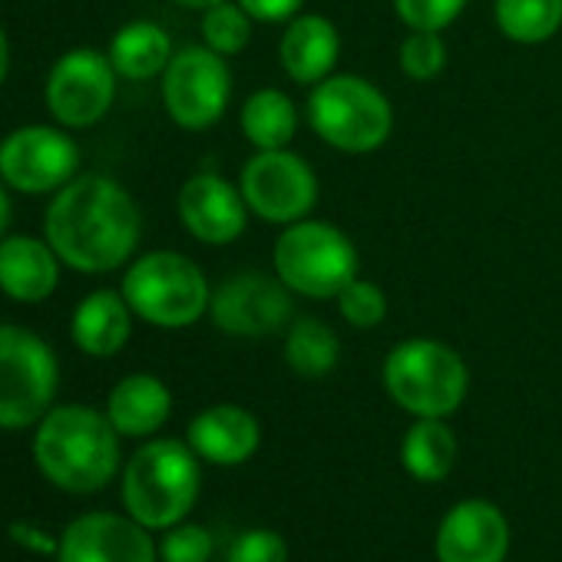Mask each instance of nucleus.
<instances>
[{
  "label": "nucleus",
  "instance_id": "nucleus-33",
  "mask_svg": "<svg viewBox=\"0 0 562 562\" xmlns=\"http://www.w3.org/2000/svg\"><path fill=\"white\" fill-rule=\"evenodd\" d=\"M305 0H238V8L258 24H289L299 18Z\"/></svg>",
  "mask_w": 562,
  "mask_h": 562
},
{
  "label": "nucleus",
  "instance_id": "nucleus-17",
  "mask_svg": "<svg viewBox=\"0 0 562 562\" xmlns=\"http://www.w3.org/2000/svg\"><path fill=\"white\" fill-rule=\"evenodd\" d=\"M60 281V255L34 235L0 238V292L21 305L47 302Z\"/></svg>",
  "mask_w": 562,
  "mask_h": 562
},
{
  "label": "nucleus",
  "instance_id": "nucleus-10",
  "mask_svg": "<svg viewBox=\"0 0 562 562\" xmlns=\"http://www.w3.org/2000/svg\"><path fill=\"white\" fill-rule=\"evenodd\" d=\"M232 100V70L222 54L209 47H186L172 54L162 74V103L176 126L209 130Z\"/></svg>",
  "mask_w": 562,
  "mask_h": 562
},
{
  "label": "nucleus",
  "instance_id": "nucleus-3",
  "mask_svg": "<svg viewBox=\"0 0 562 562\" xmlns=\"http://www.w3.org/2000/svg\"><path fill=\"white\" fill-rule=\"evenodd\" d=\"M199 453L182 440H153L133 453L123 473V503L146 529H169L189 516L199 496Z\"/></svg>",
  "mask_w": 562,
  "mask_h": 562
},
{
  "label": "nucleus",
  "instance_id": "nucleus-19",
  "mask_svg": "<svg viewBox=\"0 0 562 562\" xmlns=\"http://www.w3.org/2000/svg\"><path fill=\"white\" fill-rule=\"evenodd\" d=\"M338 57H341V34L322 14H299L295 21H289L278 44L281 70L295 83H308V87L328 80Z\"/></svg>",
  "mask_w": 562,
  "mask_h": 562
},
{
  "label": "nucleus",
  "instance_id": "nucleus-26",
  "mask_svg": "<svg viewBox=\"0 0 562 562\" xmlns=\"http://www.w3.org/2000/svg\"><path fill=\"white\" fill-rule=\"evenodd\" d=\"M493 14L513 44H542L562 27V0H496Z\"/></svg>",
  "mask_w": 562,
  "mask_h": 562
},
{
  "label": "nucleus",
  "instance_id": "nucleus-22",
  "mask_svg": "<svg viewBox=\"0 0 562 562\" xmlns=\"http://www.w3.org/2000/svg\"><path fill=\"white\" fill-rule=\"evenodd\" d=\"M169 60H172V41L153 21H133L120 27V34L110 44V64L123 80H153L166 74Z\"/></svg>",
  "mask_w": 562,
  "mask_h": 562
},
{
  "label": "nucleus",
  "instance_id": "nucleus-36",
  "mask_svg": "<svg viewBox=\"0 0 562 562\" xmlns=\"http://www.w3.org/2000/svg\"><path fill=\"white\" fill-rule=\"evenodd\" d=\"M182 8H192V11H209L212 4H222V0H176Z\"/></svg>",
  "mask_w": 562,
  "mask_h": 562
},
{
  "label": "nucleus",
  "instance_id": "nucleus-12",
  "mask_svg": "<svg viewBox=\"0 0 562 562\" xmlns=\"http://www.w3.org/2000/svg\"><path fill=\"white\" fill-rule=\"evenodd\" d=\"M116 77L110 54L90 47L64 54L47 77V106L54 120L70 130L100 123L116 100Z\"/></svg>",
  "mask_w": 562,
  "mask_h": 562
},
{
  "label": "nucleus",
  "instance_id": "nucleus-9",
  "mask_svg": "<svg viewBox=\"0 0 562 562\" xmlns=\"http://www.w3.org/2000/svg\"><path fill=\"white\" fill-rule=\"evenodd\" d=\"M238 189L248 212L271 225L308 218L318 205V176L292 149H258L245 162Z\"/></svg>",
  "mask_w": 562,
  "mask_h": 562
},
{
  "label": "nucleus",
  "instance_id": "nucleus-11",
  "mask_svg": "<svg viewBox=\"0 0 562 562\" xmlns=\"http://www.w3.org/2000/svg\"><path fill=\"white\" fill-rule=\"evenodd\" d=\"M292 289L261 271H238L212 292L209 315L232 338H265L292 325Z\"/></svg>",
  "mask_w": 562,
  "mask_h": 562
},
{
  "label": "nucleus",
  "instance_id": "nucleus-16",
  "mask_svg": "<svg viewBox=\"0 0 562 562\" xmlns=\"http://www.w3.org/2000/svg\"><path fill=\"white\" fill-rule=\"evenodd\" d=\"M179 218L205 245H228L245 232L248 205L241 189L215 172H195L179 189Z\"/></svg>",
  "mask_w": 562,
  "mask_h": 562
},
{
  "label": "nucleus",
  "instance_id": "nucleus-21",
  "mask_svg": "<svg viewBox=\"0 0 562 562\" xmlns=\"http://www.w3.org/2000/svg\"><path fill=\"white\" fill-rule=\"evenodd\" d=\"M169 414H172V394L153 374L123 378L106 404V417L123 437H149L169 420Z\"/></svg>",
  "mask_w": 562,
  "mask_h": 562
},
{
  "label": "nucleus",
  "instance_id": "nucleus-20",
  "mask_svg": "<svg viewBox=\"0 0 562 562\" xmlns=\"http://www.w3.org/2000/svg\"><path fill=\"white\" fill-rule=\"evenodd\" d=\"M133 331V308L123 292H93L87 295L70 322L74 345L90 358H113L123 351Z\"/></svg>",
  "mask_w": 562,
  "mask_h": 562
},
{
  "label": "nucleus",
  "instance_id": "nucleus-35",
  "mask_svg": "<svg viewBox=\"0 0 562 562\" xmlns=\"http://www.w3.org/2000/svg\"><path fill=\"white\" fill-rule=\"evenodd\" d=\"M8 182L0 179V235H4V228H8V218H11V199H8V189H4Z\"/></svg>",
  "mask_w": 562,
  "mask_h": 562
},
{
  "label": "nucleus",
  "instance_id": "nucleus-5",
  "mask_svg": "<svg viewBox=\"0 0 562 562\" xmlns=\"http://www.w3.org/2000/svg\"><path fill=\"white\" fill-rule=\"evenodd\" d=\"M274 274L285 281L295 295L325 302L338 299L348 281L358 278V248L355 241L331 222L299 218L278 235Z\"/></svg>",
  "mask_w": 562,
  "mask_h": 562
},
{
  "label": "nucleus",
  "instance_id": "nucleus-34",
  "mask_svg": "<svg viewBox=\"0 0 562 562\" xmlns=\"http://www.w3.org/2000/svg\"><path fill=\"white\" fill-rule=\"evenodd\" d=\"M8 67H11V47H8V34L0 27V83L8 77Z\"/></svg>",
  "mask_w": 562,
  "mask_h": 562
},
{
  "label": "nucleus",
  "instance_id": "nucleus-29",
  "mask_svg": "<svg viewBox=\"0 0 562 562\" xmlns=\"http://www.w3.org/2000/svg\"><path fill=\"white\" fill-rule=\"evenodd\" d=\"M335 302H338L341 318L348 325H355V328H378L387 318V295H384V289L374 285V281H364V278L348 281Z\"/></svg>",
  "mask_w": 562,
  "mask_h": 562
},
{
  "label": "nucleus",
  "instance_id": "nucleus-8",
  "mask_svg": "<svg viewBox=\"0 0 562 562\" xmlns=\"http://www.w3.org/2000/svg\"><path fill=\"white\" fill-rule=\"evenodd\" d=\"M57 394V358L27 328L0 325V427L21 430L47 417Z\"/></svg>",
  "mask_w": 562,
  "mask_h": 562
},
{
  "label": "nucleus",
  "instance_id": "nucleus-27",
  "mask_svg": "<svg viewBox=\"0 0 562 562\" xmlns=\"http://www.w3.org/2000/svg\"><path fill=\"white\" fill-rule=\"evenodd\" d=\"M251 18L238 8V0H222L202 14V41L222 57H235L251 41Z\"/></svg>",
  "mask_w": 562,
  "mask_h": 562
},
{
  "label": "nucleus",
  "instance_id": "nucleus-4",
  "mask_svg": "<svg viewBox=\"0 0 562 562\" xmlns=\"http://www.w3.org/2000/svg\"><path fill=\"white\" fill-rule=\"evenodd\" d=\"M384 387L414 417H450L470 387L463 358L434 338H411L384 358Z\"/></svg>",
  "mask_w": 562,
  "mask_h": 562
},
{
  "label": "nucleus",
  "instance_id": "nucleus-7",
  "mask_svg": "<svg viewBox=\"0 0 562 562\" xmlns=\"http://www.w3.org/2000/svg\"><path fill=\"white\" fill-rule=\"evenodd\" d=\"M312 130L341 153H374L394 130L391 100L364 77L338 74L315 83L308 97Z\"/></svg>",
  "mask_w": 562,
  "mask_h": 562
},
{
  "label": "nucleus",
  "instance_id": "nucleus-2",
  "mask_svg": "<svg viewBox=\"0 0 562 562\" xmlns=\"http://www.w3.org/2000/svg\"><path fill=\"white\" fill-rule=\"evenodd\" d=\"M120 430L93 407L70 404L50 411L34 437L41 473L70 493L103 490L120 467Z\"/></svg>",
  "mask_w": 562,
  "mask_h": 562
},
{
  "label": "nucleus",
  "instance_id": "nucleus-28",
  "mask_svg": "<svg viewBox=\"0 0 562 562\" xmlns=\"http://www.w3.org/2000/svg\"><path fill=\"white\" fill-rule=\"evenodd\" d=\"M401 70L417 80L427 83L434 77L443 74L447 67V44L440 37V31H411L401 44Z\"/></svg>",
  "mask_w": 562,
  "mask_h": 562
},
{
  "label": "nucleus",
  "instance_id": "nucleus-32",
  "mask_svg": "<svg viewBox=\"0 0 562 562\" xmlns=\"http://www.w3.org/2000/svg\"><path fill=\"white\" fill-rule=\"evenodd\" d=\"M225 562H289V542L274 529H248L228 546Z\"/></svg>",
  "mask_w": 562,
  "mask_h": 562
},
{
  "label": "nucleus",
  "instance_id": "nucleus-30",
  "mask_svg": "<svg viewBox=\"0 0 562 562\" xmlns=\"http://www.w3.org/2000/svg\"><path fill=\"white\" fill-rule=\"evenodd\" d=\"M467 8V0H394L397 18L411 31H443Z\"/></svg>",
  "mask_w": 562,
  "mask_h": 562
},
{
  "label": "nucleus",
  "instance_id": "nucleus-1",
  "mask_svg": "<svg viewBox=\"0 0 562 562\" xmlns=\"http://www.w3.org/2000/svg\"><path fill=\"white\" fill-rule=\"evenodd\" d=\"M44 232L64 265L103 274L130 261L139 241V205L110 176H80L57 189Z\"/></svg>",
  "mask_w": 562,
  "mask_h": 562
},
{
  "label": "nucleus",
  "instance_id": "nucleus-23",
  "mask_svg": "<svg viewBox=\"0 0 562 562\" xmlns=\"http://www.w3.org/2000/svg\"><path fill=\"white\" fill-rule=\"evenodd\" d=\"M401 460L407 473L420 483H440L450 476L457 463V437L443 424V417H417L404 434Z\"/></svg>",
  "mask_w": 562,
  "mask_h": 562
},
{
  "label": "nucleus",
  "instance_id": "nucleus-6",
  "mask_svg": "<svg viewBox=\"0 0 562 562\" xmlns=\"http://www.w3.org/2000/svg\"><path fill=\"white\" fill-rule=\"evenodd\" d=\"M123 299L136 318L156 328H189L209 312L212 289L192 258L179 251H149L123 274Z\"/></svg>",
  "mask_w": 562,
  "mask_h": 562
},
{
  "label": "nucleus",
  "instance_id": "nucleus-25",
  "mask_svg": "<svg viewBox=\"0 0 562 562\" xmlns=\"http://www.w3.org/2000/svg\"><path fill=\"white\" fill-rule=\"evenodd\" d=\"M341 361V341L335 335L331 325H325L322 318H299L289 325L285 335V364L299 374V378H328Z\"/></svg>",
  "mask_w": 562,
  "mask_h": 562
},
{
  "label": "nucleus",
  "instance_id": "nucleus-13",
  "mask_svg": "<svg viewBox=\"0 0 562 562\" xmlns=\"http://www.w3.org/2000/svg\"><path fill=\"white\" fill-rule=\"evenodd\" d=\"M80 166L77 143L54 126H24L0 143V179L24 195L64 189Z\"/></svg>",
  "mask_w": 562,
  "mask_h": 562
},
{
  "label": "nucleus",
  "instance_id": "nucleus-18",
  "mask_svg": "<svg viewBox=\"0 0 562 562\" xmlns=\"http://www.w3.org/2000/svg\"><path fill=\"white\" fill-rule=\"evenodd\" d=\"M261 443V427L258 420L235 404H215L195 414L189 424V447L215 463V467H238L245 463Z\"/></svg>",
  "mask_w": 562,
  "mask_h": 562
},
{
  "label": "nucleus",
  "instance_id": "nucleus-31",
  "mask_svg": "<svg viewBox=\"0 0 562 562\" xmlns=\"http://www.w3.org/2000/svg\"><path fill=\"white\" fill-rule=\"evenodd\" d=\"M159 549H162V562H209L215 539L209 529H202L195 522H176V526H169Z\"/></svg>",
  "mask_w": 562,
  "mask_h": 562
},
{
  "label": "nucleus",
  "instance_id": "nucleus-24",
  "mask_svg": "<svg viewBox=\"0 0 562 562\" xmlns=\"http://www.w3.org/2000/svg\"><path fill=\"white\" fill-rule=\"evenodd\" d=\"M299 130V113L289 93L274 87L255 90L241 106V133L255 149H289Z\"/></svg>",
  "mask_w": 562,
  "mask_h": 562
},
{
  "label": "nucleus",
  "instance_id": "nucleus-15",
  "mask_svg": "<svg viewBox=\"0 0 562 562\" xmlns=\"http://www.w3.org/2000/svg\"><path fill=\"white\" fill-rule=\"evenodd\" d=\"M509 522L490 499L457 503L437 529V562H503Z\"/></svg>",
  "mask_w": 562,
  "mask_h": 562
},
{
  "label": "nucleus",
  "instance_id": "nucleus-14",
  "mask_svg": "<svg viewBox=\"0 0 562 562\" xmlns=\"http://www.w3.org/2000/svg\"><path fill=\"white\" fill-rule=\"evenodd\" d=\"M60 562H156V546L143 522L116 513H87L67 526L60 546Z\"/></svg>",
  "mask_w": 562,
  "mask_h": 562
}]
</instances>
